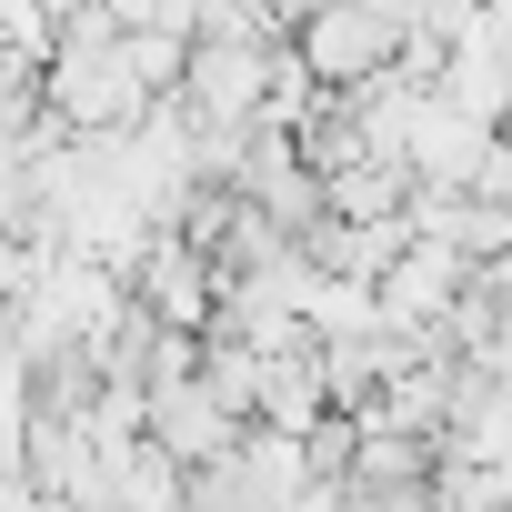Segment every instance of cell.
Returning <instances> with one entry per match:
<instances>
[{
    "mask_svg": "<svg viewBox=\"0 0 512 512\" xmlns=\"http://www.w3.org/2000/svg\"><path fill=\"white\" fill-rule=\"evenodd\" d=\"M332 422V382H322V342H292V352H262V432H312Z\"/></svg>",
    "mask_w": 512,
    "mask_h": 512,
    "instance_id": "obj_5",
    "label": "cell"
},
{
    "mask_svg": "<svg viewBox=\"0 0 512 512\" xmlns=\"http://www.w3.org/2000/svg\"><path fill=\"white\" fill-rule=\"evenodd\" d=\"M231 472H241V512H292V502L312 492V462H302V442H292V432H262V422L241 432Z\"/></svg>",
    "mask_w": 512,
    "mask_h": 512,
    "instance_id": "obj_6",
    "label": "cell"
},
{
    "mask_svg": "<svg viewBox=\"0 0 512 512\" xmlns=\"http://www.w3.org/2000/svg\"><path fill=\"white\" fill-rule=\"evenodd\" d=\"M201 392L251 432V422H262V352L231 342V332H201Z\"/></svg>",
    "mask_w": 512,
    "mask_h": 512,
    "instance_id": "obj_8",
    "label": "cell"
},
{
    "mask_svg": "<svg viewBox=\"0 0 512 512\" xmlns=\"http://www.w3.org/2000/svg\"><path fill=\"white\" fill-rule=\"evenodd\" d=\"M412 191H422V181H412L402 161H352V171L322 191V211H332L342 231H382V221H412Z\"/></svg>",
    "mask_w": 512,
    "mask_h": 512,
    "instance_id": "obj_7",
    "label": "cell"
},
{
    "mask_svg": "<svg viewBox=\"0 0 512 512\" xmlns=\"http://www.w3.org/2000/svg\"><path fill=\"white\" fill-rule=\"evenodd\" d=\"M422 11H392V0H322V11L292 21V61L312 71V91H372L402 71Z\"/></svg>",
    "mask_w": 512,
    "mask_h": 512,
    "instance_id": "obj_1",
    "label": "cell"
},
{
    "mask_svg": "<svg viewBox=\"0 0 512 512\" xmlns=\"http://www.w3.org/2000/svg\"><path fill=\"white\" fill-rule=\"evenodd\" d=\"M141 442H151L161 462H181V472H211V462L241 452V422H231L201 382H161V392H141Z\"/></svg>",
    "mask_w": 512,
    "mask_h": 512,
    "instance_id": "obj_2",
    "label": "cell"
},
{
    "mask_svg": "<svg viewBox=\"0 0 512 512\" xmlns=\"http://www.w3.org/2000/svg\"><path fill=\"white\" fill-rule=\"evenodd\" d=\"M462 292H472V272L452 262V251H442V241H412L402 262L382 272V292H372V302H382V322H412V332H442V312H452Z\"/></svg>",
    "mask_w": 512,
    "mask_h": 512,
    "instance_id": "obj_4",
    "label": "cell"
},
{
    "mask_svg": "<svg viewBox=\"0 0 512 512\" xmlns=\"http://www.w3.org/2000/svg\"><path fill=\"white\" fill-rule=\"evenodd\" d=\"M482 151H492V131H482L472 111H452L442 91L412 111V151H402V161H412V181H422V191L462 201V191H472V171H482Z\"/></svg>",
    "mask_w": 512,
    "mask_h": 512,
    "instance_id": "obj_3",
    "label": "cell"
}]
</instances>
